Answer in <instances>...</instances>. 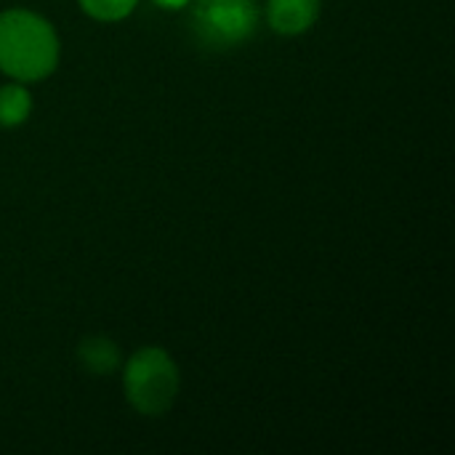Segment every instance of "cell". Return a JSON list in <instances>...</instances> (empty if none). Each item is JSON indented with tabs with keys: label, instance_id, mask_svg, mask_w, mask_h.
<instances>
[{
	"label": "cell",
	"instance_id": "52a82bcc",
	"mask_svg": "<svg viewBox=\"0 0 455 455\" xmlns=\"http://www.w3.org/2000/svg\"><path fill=\"white\" fill-rule=\"evenodd\" d=\"M77 5L83 8L85 16L104 21V24H112V21L128 19L136 11L139 0H77Z\"/></svg>",
	"mask_w": 455,
	"mask_h": 455
},
{
	"label": "cell",
	"instance_id": "8992f818",
	"mask_svg": "<svg viewBox=\"0 0 455 455\" xmlns=\"http://www.w3.org/2000/svg\"><path fill=\"white\" fill-rule=\"evenodd\" d=\"M32 93L24 83H5L0 85V128H19L32 115Z\"/></svg>",
	"mask_w": 455,
	"mask_h": 455
},
{
	"label": "cell",
	"instance_id": "6da1fadb",
	"mask_svg": "<svg viewBox=\"0 0 455 455\" xmlns=\"http://www.w3.org/2000/svg\"><path fill=\"white\" fill-rule=\"evenodd\" d=\"M61 59L56 27L29 8L0 11V72L16 83L51 77Z\"/></svg>",
	"mask_w": 455,
	"mask_h": 455
},
{
	"label": "cell",
	"instance_id": "277c9868",
	"mask_svg": "<svg viewBox=\"0 0 455 455\" xmlns=\"http://www.w3.org/2000/svg\"><path fill=\"white\" fill-rule=\"evenodd\" d=\"M323 11V0H267V24L272 32L296 37L309 32Z\"/></svg>",
	"mask_w": 455,
	"mask_h": 455
},
{
	"label": "cell",
	"instance_id": "5b68a950",
	"mask_svg": "<svg viewBox=\"0 0 455 455\" xmlns=\"http://www.w3.org/2000/svg\"><path fill=\"white\" fill-rule=\"evenodd\" d=\"M80 365L93 376H109L120 368V347L107 336H88L77 347Z\"/></svg>",
	"mask_w": 455,
	"mask_h": 455
},
{
	"label": "cell",
	"instance_id": "ba28073f",
	"mask_svg": "<svg viewBox=\"0 0 455 455\" xmlns=\"http://www.w3.org/2000/svg\"><path fill=\"white\" fill-rule=\"evenodd\" d=\"M157 8H165V11H179V8H187L192 0H152Z\"/></svg>",
	"mask_w": 455,
	"mask_h": 455
},
{
	"label": "cell",
	"instance_id": "3957f363",
	"mask_svg": "<svg viewBox=\"0 0 455 455\" xmlns=\"http://www.w3.org/2000/svg\"><path fill=\"white\" fill-rule=\"evenodd\" d=\"M189 27L200 45L229 51L256 35L261 11L256 0H192Z\"/></svg>",
	"mask_w": 455,
	"mask_h": 455
},
{
	"label": "cell",
	"instance_id": "7a4b0ae2",
	"mask_svg": "<svg viewBox=\"0 0 455 455\" xmlns=\"http://www.w3.org/2000/svg\"><path fill=\"white\" fill-rule=\"evenodd\" d=\"M181 373L163 347L136 349L123 368V392L128 405L147 419L165 416L179 400Z\"/></svg>",
	"mask_w": 455,
	"mask_h": 455
}]
</instances>
